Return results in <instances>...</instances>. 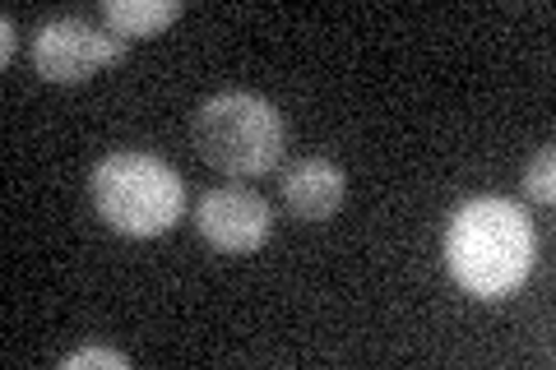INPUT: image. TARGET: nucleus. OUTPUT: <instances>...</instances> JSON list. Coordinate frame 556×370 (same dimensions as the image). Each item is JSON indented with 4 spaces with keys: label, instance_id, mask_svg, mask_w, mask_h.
<instances>
[{
    "label": "nucleus",
    "instance_id": "nucleus-1",
    "mask_svg": "<svg viewBox=\"0 0 556 370\" xmlns=\"http://www.w3.org/2000/svg\"><path fill=\"white\" fill-rule=\"evenodd\" d=\"M538 232L506 195H473L445 227V269L478 302H506L533 273Z\"/></svg>",
    "mask_w": 556,
    "mask_h": 370
},
{
    "label": "nucleus",
    "instance_id": "nucleus-4",
    "mask_svg": "<svg viewBox=\"0 0 556 370\" xmlns=\"http://www.w3.org/2000/svg\"><path fill=\"white\" fill-rule=\"evenodd\" d=\"M121 56H126V38H116L108 24L75 20V14L47 20L33 38V69L47 84H84Z\"/></svg>",
    "mask_w": 556,
    "mask_h": 370
},
{
    "label": "nucleus",
    "instance_id": "nucleus-9",
    "mask_svg": "<svg viewBox=\"0 0 556 370\" xmlns=\"http://www.w3.org/2000/svg\"><path fill=\"white\" fill-rule=\"evenodd\" d=\"M84 366H108V370H126L130 361L121 357V352H112V347H79V352H70V357H61V370H84Z\"/></svg>",
    "mask_w": 556,
    "mask_h": 370
},
{
    "label": "nucleus",
    "instance_id": "nucleus-6",
    "mask_svg": "<svg viewBox=\"0 0 556 370\" xmlns=\"http://www.w3.org/2000/svg\"><path fill=\"white\" fill-rule=\"evenodd\" d=\"M343 167L329 157H298L283 171V204L298 222H329L343 204Z\"/></svg>",
    "mask_w": 556,
    "mask_h": 370
},
{
    "label": "nucleus",
    "instance_id": "nucleus-10",
    "mask_svg": "<svg viewBox=\"0 0 556 370\" xmlns=\"http://www.w3.org/2000/svg\"><path fill=\"white\" fill-rule=\"evenodd\" d=\"M0 33H5V42H0V61H14V20L10 14L0 20Z\"/></svg>",
    "mask_w": 556,
    "mask_h": 370
},
{
    "label": "nucleus",
    "instance_id": "nucleus-2",
    "mask_svg": "<svg viewBox=\"0 0 556 370\" xmlns=\"http://www.w3.org/2000/svg\"><path fill=\"white\" fill-rule=\"evenodd\" d=\"M89 195H93L98 218L116 237H130V241L167 237L186 214L181 171L139 149H121L102 157L89 176Z\"/></svg>",
    "mask_w": 556,
    "mask_h": 370
},
{
    "label": "nucleus",
    "instance_id": "nucleus-3",
    "mask_svg": "<svg viewBox=\"0 0 556 370\" xmlns=\"http://www.w3.org/2000/svg\"><path fill=\"white\" fill-rule=\"evenodd\" d=\"M195 149L228 176H269L288 153L283 112L255 93H214L195 112Z\"/></svg>",
    "mask_w": 556,
    "mask_h": 370
},
{
    "label": "nucleus",
    "instance_id": "nucleus-5",
    "mask_svg": "<svg viewBox=\"0 0 556 370\" xmlns=\"http://www.w3.org/2000/svg\"><path fill=\"white\" fill-rule=\"evenodd\" d=\"M200 237L223 255H251L274 232V208L247 186H218L195 204Z\"/></svg>",
    "mask_w": 556,
    "mask_h": 370
},
{
    "label": "nucleus",
    "instance_id": "nucleus-8",
    "mask_svg": "<svg viewBox=\"0 0 556 370\" xmlns=\"http://www.w3.org/2000/svg\"><path fill=\"white\" fill-rule=\"evenodd\" d=\"M525 195L538 200V204H552L556 200V153H552V144L538 149V157L529 163V171H525Z\"/></svg>",
    "mask_w": 556,
    "mask_h": 370
},
{
    "label": "nucleus",
    "instance_id": "nucleus-7",
    "mask_svg": "<svg viewBox=\"0 0 556 370\" xmlns=\"http://www.w3.org/2000/svg\"><path fill=\"white\" fill-rule=\"evenodd\" d=\"M102 24H108L116 38H153L159 28L177 24L186 14V0H102Z\"/></svg>",
    "mask_w": 556,
    "mask_h": 370
}]
</instances>
